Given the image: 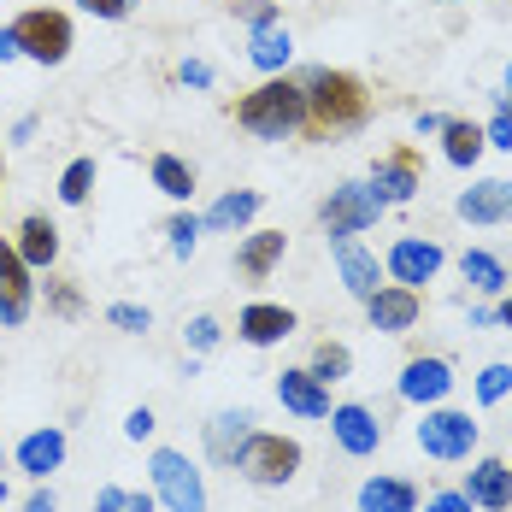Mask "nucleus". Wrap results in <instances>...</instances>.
<instances>
[{"mask_svg": "<svg viewBox=\"0 0 512 512\" xmlns=\"http://www.w3.org/2000/svg\"><path fill=\"white\" fill-rule=\"evenodd\" d=\"M301 95H307V130L312 142H330V136H348L359 130L365 118H371V95H365V83H359L354 71H330V65H318L301 77Z\"/></svg>", "mask_w": 512, "mask_h": 512, "instance_id": "1", "label": "nucleus"}, {"mask_svg": "<svg viewBox=\"0 0 512 512\" xmlns=\"http://www.w3.org/2000/svg\"><path fill=\"white\" fill-rule=\"evenodd\" d=\"M236 124L259 136V142H283V136H295L301 124H307V95H301V83H289V77H265L259 89H248L242 101H236Z\"/></svg>", "mask_w": 512, "mask_h": 512, "instance_id": "2", "label": "nucleus"}, {"mask_svg": "<svg viewBox=\"0 0 512 512\" xmlns=\"http://www.w3.org/2000/svg\"><path fill=\"white\" fill-rule=\"evenodd\" d=\"M301 460H307V454H301L295 436H283V430H254L230 465H236V477L254 483V489H283V483H295Z\"/></svg>", "mask_w": 512, "mask_h": 512, "instance_id": "3", "label": "nucleus"}, {"mask_svg": "<svg viewBox=\"0 0 512 512\" xmlns=\"http://www.w3.org/2000/svg\"><path fill=\"white\" fill-rule=\"evenodd\" d=\"M148 489L165 512H206V477L183 448H154L148 454Z\"/></svg>", "mask_w": 512, "mask_h": 512, "instance_id": "4", "label": "nucleus"}, {"mask_svg": "<svg viewBox=\"0 0 512 512\" xmlns=\"http://www.w3.org/2000/svg\"><path fill=\"white\" fill-rule=\"evenodd\" d=\"M477 436H483V424H477L471 412H460V407H424V418H418V448H424L430 460H442V465L471 460Z\"/></svg>", "mask_w": 512, "mask_h": 512, "instance_id": "5", "label": "nucleus"}, {"mask_svg": "<svg viewBox=\"0 0 512 512\" xmlns=\"http://www.w3.org/2000/svg\"><path fill=\"white\" fill-rule=\"evenodd\" d=\"M12 36H18V59H36V65H65L71 59V18L59 6H30L12 18Z\"/></svg>", "mask_w": 512, "mask_h": 512, "instance_id": "6", "label": "nucleus"}, {"mask_svg": "<svg viewBox=\"0 0 512 512\" xmlns=\"http://www.w3.org/2000/svg\"><path fill=\"white\" fill-rule=\"evenodd\" d=\"M383 212H389V206L377 201L371 183H342V189H330V201L318 206V224H324V236L336 242V236H365Z\"/></svg>", "mask_w": 512, "mask_h": 512, "instance_id": "7", "label": "nucleus"}, {"mask_svg": "<svg viewBox=\"0 0 512 512\" xmlns=\"http://www.w3.org/2000/svg\"><path fill=\"white\" fill-rule=\"evenodd\" d=\"M365 183L377 189V201H383V206H401V201H412V195L424 189V159H418L412 142H401V148H389V154L371 165V177H365Z\"/></svg>", "mask_w": 512, "mask_h": 512, "instance_id": "8", "label": "nucleus"}, {"mask_svg": "<svg viewBox=\"0 0 512 512\" xmlns=\"http://www.w3.org/2000/svg\"><path fill=\"white\" fill-rule=\"evenodd\" d=\"M448 389H454V365L442 354H412L407 365H401V377H395V395H401L407 407H442Z\"/></svg>", "mask_w": 512, "mask_h": 512, "instance_id": "9", "label": "nucleus"}, {"mask_svg": "<svg viewBox=\"0 0 512 512\" xmlns=\"http://www.w3.org/2000/svg\"><path fill=\"white\" fill-rule=\"evenodd\" d=\"M442 265H448L442 242H430V236H401V242L383 254V277H395L401 289H424Z\"/></svg>", "mask_w": 512, "mask_h": 512, "instance_id": "10", "label": "nucleus"}, {"mask_svg": "<svg viewBox=\"0 0 512 512\" xmlns=\"http://www.w3.org/2000/svg\"><path fill=\"white\" fill-rule=\"evenodd\" d=\"M330 436L348 460H371L383 448V418L359 401H342V407H330Z\"/></svg>", "mask_w": 512, "mask_h": 512, "instance_id": "11", "label": "nucleus"}, {"mask_svg": "<svg viewBox=\"0 0 512 512\" xmlns=\"http://www.w3.org/2000/svg\"><path fill=\"white\" fill-rule=\"evenodd\" d=\"M36 307V271L18 259L12 242H0V324L12 330V324H24Z\"/></svg>", "mask_w": 512, "mask_h": 512, "instance_id": "12", "label": "nucleus"}, {"mask_svg": "<svg viewBox=\"0 0 512 512\" xmlns=\"http://www.w3.org/2000/svg\"><path fill=\"white\" fill-rule=\"evenodd\" d=\"M330 248H336V277H342V289H348L354 301H371V295L383 289V259L371 254L359 236H336Z\"/></svg>", "mask_w": 512, "mask_h": 512, "instance_id": "13", "label": "nucleus"}, {"mask_svg": "<svg viewBox=\"0 0 512 512\" xmlns=\"http://www.w3.org/2000/svg\"><path fill=\"white\" fill-rule=\"evenodd\" d=\"M248 59H254L265 77H283V71H289V59H295V36H289L283 12H265V18L248 24Z\"/></svg>", "mask_w": 512, "mask_h": 512, "instance_id": "14", "label": "nucleus"}, {"mask_svg": "<svg viewBox=\"0 0 512 512\" xmlns=\"http://www.w3.org/2000/svg\"><path fill=\"white\" fill-rule=\"evenodd\" d=\"M418 312H424V295H418V289H401V283H383V289L365 301L371 330H383V336H407L412 324H418Z\"/></svg>", "mask_w": 512, "mask_h": 512, "instance_id": "15", "label": "nucleus"}, {"mask_svg": "<svg viewBox=\"0 0 512 512\" xmlns=\"http://www.w3.org/2000/svg\"><path fill=\"white\" fill-rule=\"evenodd\" d=\"M236 336L248 348H277V342L295 336V307H283V301H248L242 318H236Z\"/></svg>", "mask_w": 512, "mask_h": 512, "instance_id": "16", "label": "nucleus"}, {"mask_svg": "<svg viewBox=\"0 0 512 512\" xmlns=\"http://www.w3.org/2000/svg\"><path fill=\"white\" fill-rule=\"evenodd\" d=\"M460 489L471 495V507L477 512H512V465L495 460V454H483V460L471 465V477H465Z\"/></svg>", "mask_w": 512, "mask_h": 512, "instance_id": "17", "label": "nucleus"}, {"mask_svg": "<svg viewBox=\"0 0 512 512\" xmlns=\"http://www.w3.org/2000/svg\"><path fill=\"white\" fill-rule=\"evenodd\" d=\"M65 448H71V442H65V430H59V424H42V430H30V436L18 442V454H12V460H18V471H24L30 483H48L53 471L65 465Z\"/></svg>", "mask_w": 512, "mask_h": 512, "instance_id": "18", "label": "nucleus"}, {"mask_svg": "<svg viewBox=\"0 0 512 512\" xmlns=\"http://www.w3.org/2000/svg\"><path fill=\"white\" fill-rule=\"evenodd\" d=\"M277 401H283V412H295V418H330V383H318L307 365L277 371Z\"/></svg>", "mask_w": 512, "mask_h": 512, "instance_id": "19", "label": "nucleus"}, {"mask_svg": "<svg viewBox=\"0 0 512 512\" xmlns=\"http://www.w3.org/2000/svg\"><path fill=\"white\" fill-rule=\"evenodd\" d=\"M465 224H507L512 218V183L507 177H483V183H471L460 201H454Z\"/></svg>", "mask_w": 512, "mask_h": 512, "instance_id": "20", "label": "nucleus"}, {"mask_svg": "<svg viewBox=\"0 0 512 512\" xmlns=\"http://www.w3.org/2000/svg\"><path fill=\"white\" fill-rule=\"evenodd\" d=\"M289 254V236L283 230H254V236H242V248H236V271L248 277V283H265L277 265Z\"/></svg>", "mask_w": 512, "mask_h": 512, "instance_id": "21", "label": "nucleus"}, {"mask_svg": "<svg viewBox=\"0 0 512 512\" xmlns=\"http://www.w3.org/2000/svg\"><path fill=\"white\" fill-rule=\"evenodd\" d=\"M259 206H265V195L259 189H230V195H218V201L206 206L201 230H218V236H236V230H248L259 218Z\"/></svg>", "mask_w": 512, "mask_h": 512, "instance_id": "22", "label": "nucleus"}, {"mask_svg": "<svg viewBox=\"0 0 512 512\" xmlns=\"http://www.w3.org/2000/svg\"><path fill=\"white\" fill-rule=\"evenodd\" d=\"M424 501H418V483L412 477H365L359 483V512H418Z\"/></svg>", "mask_w": 512, "mask_h": 512, "instance_id": "23", "label": "nucleus"}, {"mask_svg": "<svg viewBox=\"0 0 512 512\" xmlns=\"http://www.w3.org/2000/svg\"><path fill=\"white\" fill-rule=\"evenodd\" d=\"M12 248H18V259H24L30 271H53V259H59V230H53V218H42V212H30V218L18 224Z\"/></svg>", "mask_w": 512, "mask_h": 512, "instance_id": "24", "label": "nucleus"}, {"mask_svg": "<svg viewBox=\"0 0 512 512\" xmlns=\"http://www.w3.org/2000/svg\"><path fill=\"white\" fill-rule=\"evenodd\" d=\"M254 436V412L248 407H236V412H218L212 424H206V454L218 465H230L236 454H242V442Z\"/></svg>", "mask_w": 512, "mask_h": 512, "instance_id": "25", "label": "nucleus"}, {"mask_svg": "<svg viewBox=\"0 0 512 512\" xmlns=\"http://www.w3.org/2000/svg\"><path fill=\"white\" fill-rule=\"evenodd\" d=\"M436 136H442V154H448V165H460V171H471V165L483 159V148H489V142H483V124H471V118H448Z\"/></svg>", "mask_w": 512, "mask_h": 512, "instance_id": "26", "label": "nucleus"}, {"mask_svg": "<svg viewBox=\"0 0 512 512\" xmlns=\"http://www.w3.org/2000/svg\"><path fill=\"white\" fill-rule=\"evenodd\" d=\"M148 177H154V189L165 195V201H189V195H195V165L177 159V154H154Z\"/></svg>", "mask_w": 512, "mask_h": 512, "instance_id": "27", "label": "nucleus"}, {"mask_svg": "<svg viewBox=\"0 0 512 512\" xmlns=\"http://www.w3.org/2000/svg\"><path fill=\"white\" fill-rule=\"evenodd\" d=\"M460 271H465V283H471L477 295H501V289H507V265H501L495 254H483V248H465Z\"/></svg>", "mask_w": 512, "mask_h": 512, "instance_id": "28", "label": "nucleus"}, {"mask_svg": "<svg viewBox=\"0 0 512 512\" xmlns=\"http://www.w3.org/2000/svg\"><path fill=\"white\" fill-rule=\"evenodd\" d=\"M307 371L318 383H342V377H354V348L348 342H318L307 359Z\"/></svg>", "mask_w": 512, "mask_h": 512, "instance_id": "29", "label": "nucleus"}, {"mask_svg": "<svg viewBox=\"0 0 512 512\" xmlns=\"http://www.w3.org/2000/svg\"><path fill=\"white\" fill-rule=\"evenodd\" d=\"M89 189H95V159H71V165H65V177H59V201L83 206V201H89Z\"/></svg>", "mask_w": 512, "mask_h": 512, "instance_id": "30", "label": "nucleus"}, {"mask_svg": "<svg viewBox=\"0 0 512 512\" xmlns=\"http://www.w3.org/2000/svg\"><path fill=\"white\" fill-rule=\"evenodd\" d=\"M507 395H512V365H507V359L483 365V371H477V401H483V407H495V401H507Z\"/></svg>", "mask_w": 512, "mask_h": 512, "instance_id": "31", "label": "nucleus"}, {"mask_svg": "<svg viewBox=\"0 0 512 512\" xmlns=\"http://www.w3.org/2000/svg\"><path fill=\"white\" fill-rule=\"evenodd\" d=\"M106 324L124 330V336H148V330H154V312L136 307V301H112V307H106Z\"/></svg>", "mask_w": 512, "mask_h": 512, "instance_id": "32", "label": "nucleus"}, {"mask_svg": "<svg viewBox=\"0 0 512 512\" xmlns=\"http://www.w3.org/2000/svg\"><path fill=\"white\" fill-rule=\"evenodd\" d=\"M48 312L53 318H83V289L71 277H48Z\"/></svg>", "mask_w": 512, "mask_h": 512, "instance_id": "33", "label": "nucleus"}, {"mask_svg": "<svg viewBox=\"0 0 512 512\" xmlns=\"http://www.w3.org/2000/svg\"><path fill=\"white\" fill-rule=\"evenodd\" d=\"M165 236H171V254L189 259L195 254V242H201V218H195V212H177V218L165 224Z\"/></svg>", "mask_w": 512, "mask_h": 512, "instance_id": "34", "label": "nucleus"}, {"mask_svg": "<svg viewBox=\"0 0 512 512\" xmlns=\"http://www.w3.org/2000/svg\"><path fill=\"white\" fill-rule=\"evenodd\" d=\"M154 430H159L154 407H130L124 412V436H130V442H154Z\"/></svg>", "mask_w": 512, "mask_h": 512, "instance_id": "35", "label": "nucleus"}, {"mask_svg": "<svg viewBox=\"0 0 512 512\" xmlns=\"http://www.w3.org/2000/svg\"><path fill=\"white\" fill-rule=\"evenodd\" d=\"M218 336H224V330H218V318H189V348H195V354H212V348H218Z\"/></svg>", "mask_w": 512, "mask_h": 512, "instance_id": "36", "label": "nucleus"}, {"mask_svg": "<svg viewBox=\"0 0 512 512\" xmlns=\"http://www.w3.org/2000/svg\"><path fill=\"white\" fill-rule=\"evenodd\" d=\"M483 142H489V148H501V154H512V106H501V112L483 124Z\"/></svg>", "mask_w": 512, "mask_h": 512, "instance_id": "37", "label": "nucleus"}, {"mask_svg": "<svg viewBox=\"0 0 512 512\" xmlns=\"http://www.w3.org/2000/svg\"><path fill=\"white\" fill-rule=\"evenodd\" d=\"M424 512H477V507H471L465 489H436V495L424 501Z\"/></svg>", "mask_w": 512, "mask_h": 512, "instance_id": "38", "label": "nucleus"}, {"mask_svg": "<svg viewBox=\"0 0 512 512\" xmlns=\"http://www.w3.org/2000/svg\"><path fill=\"white\" fill-rule=\"evenodd\" d=\"M77 6H83V12H95V18H106V24H124L136 0H77Z\"/></svg>", "mask_w": 512, "mask_h": 512, "instance_id": "39", "label": "nucleus"}, {"mask_svg": "<svg viewBox=\"0 0 512 512\" xmlns=\"http://www.w3.org/2000/svg\"><path fill=\"white\" fill-rule=\"evenodd\" d=\"M177 77H183L189 89H212V65H206V59H183V65H177Z\"/></svg>", "mask_w": 512, "mask_h": 512, "instance_id": "40", "label": "nucleus"}, {"mask_svg": "<svg viewBox=\"0 0 512 512\" xmlns=\"http://www.w3.org/2000/svg\"><path fill=\"white\" fill-rule=\"evenodd\" d=\"M124 512H159V495L154 489H130L124 495Z\"/></svg>", "mask_w": 512, "mask_h": 512, "instance_id": "41", "label": "nucleus"}, {"mask_svg": "<svg viewBox=\"0 0 512 512\" xmlns=\"http://www.w3.org/2000/svg\"><path fill=\"white\" fill-rule=\"evenodd\" d=\"M124 495H130V489H118V483H106L101 495H95V512H124Z\"/></svg>", "mask_w": 512, "mask_h": 512, "instance_id": "42", "label": "nucleus"}, {"mask_svg": "<svg viewBox=\"0 0 512 512\" xmlns=\"http://www.w3.org/2000/svg\"><path fill=\"white\" fill-rule=\"evenodd\" d=\"M24 512H59V495H53L48 483H36V495L24 501Z\"/></svg>", "mask_w": 512, "mask_h": 512, "instance_id": "43", "label": "nucleus"}, {"mask_svg": "<svg viewBox=\"0 0 512 512\" xmlns=\"http://www.w3.org/2000/svg\"><path fill=\"white\" fill-rule=\"evenodd\" d=\"M6 59H18V36H12V24H0V65Z\"/></svg>", "mask_w": 512, "mask_h": 512, "instance_id": "44", "label": "nucleus"}, {"mask_svg": "<svg viewBox=\"0 0 512 512\" xmlns=\"http://www.w3.org/2000/svg\"><path fill=\"white\" fill-rule=\"evenodd\" d=\"M442 124H448V118H442V112H418V136H436V130H442Z\"/></svg>", "mask_w": 512, "mask_h": 512, "instance_id": "45", "label": "nucleus"}, {"mask_svg": "<svg viewBox=\"0 0 512 512\" xmlns=\"http://www.w3.org/2000/svg\"><path fill=\"white\" fill-rule=\"evenodd\" d=\"M495 324H501V330H512V301H501V307H495Z\"/></svg>", "mask_w": 512, "mask_h": 512, "instance_id": "46", "label": "nucleus"}, {"mask_svg": "<svg viewBox=\"0 0 512 512\" xmlns=\"http://www.w3.org/2000/svg\"><path fill=\"white\" fill-rule=\"evenodd\" d=\"M6 501H12V483H6V477H0V507H6Z\"/></svg>", "mask_w": 512, "mask_h": 512, "instance_id": "47", "label": "nucleus"}, {"mask_svg": "<svg viewBox=\"0 0 512 512\" xmlns=\"http://www.w3.org/2000/svg\"><path fill=\"white\" fill-rule=\"evenodd\" d=\"M507 106H512V65H507Z\"/></svg>", "mask_w": 512, "mask_h": 512, "instance_id": "48", "label": "nucleus"}, {"mask_svg": "<svg viewBox=\"0 0 512 512\" xmlns=\"http://www.w3.org/2000/svg\"><path fill=\"white\" fill-rule=\"evenodd\" d=\"M0 183H6V154H0Z\"/></svg>", "mask_w": 512, "mask_h": 512, "instance_id": "49", "label": "nucleus"}, {"mask_svg": "<svg viewBox=\"0 0 512 512\" xmlns=\"http://www.w3.org/2000/svg\"><path fill=\"white\" fill-rule=\"evenodd\" d=\"M0 465H6V448H0Z\"/></svg>", "mask_w": 512, "mask_h": 512, "instance_id": "50", "label": "nucleus"}, {"mask_svg": "<svg viewBox=\"0 0 512 512\" xmlns=\"http://www.w3.org/2000/svg\"><path fill=\"white\" fill-rule=\"evenodd\" d=\"M507 289H512V271H507Z\"/></svg>", "mask_w": 512, "mask_h": 512, "instance_id": "51", "label": "nucleus"}, {"mask_svg": "<svg viewBox=\"0 0 512 512\" xmlns=\"http://www.w3.org/2000/svg\"><path fill=\"white\" fill-rule=\"evenodd\" d=\"M442 6H454V0H442Z\"/></svg>", "mask_w": 512, "mask_h": 512, "instance_id": "52", "label": "nucleus"}]
</instances>
